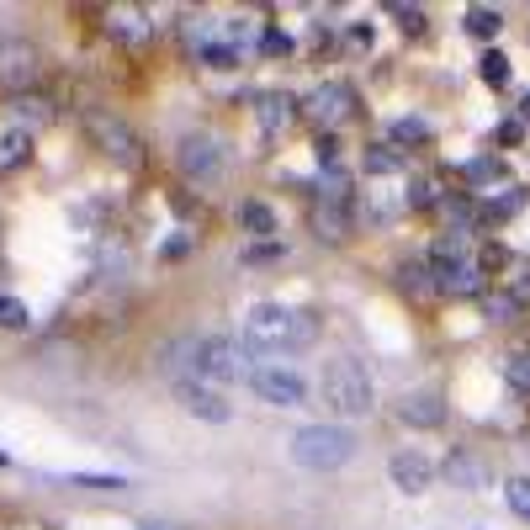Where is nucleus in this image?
<instances>
[{
	"label": "nucleus",
	"instance_id": "nucleus-1",
	"mask_svg": "<svg viewBox=\"0 0 530 530\" xmlns=\"http://www.w3.org/2000/svg\"><path fill=\"white\" fill-rule=\"evenodd\" d=\"M313 340H319L313 313L287 308V303H255L244 319V350L255 356H292V350H308Z\"/></svg>",
	"mask_w": 530,
	"mask_h": 530
},
{
	"label": "nucleus",
	"instance_id": "nucleus-2",
	"mask_svg": "<svg viewBox=\"0 0 530 530\" xmlns=\"http://www.w3.org/2000/svg\"><path fill=\"white\" fill-rule=\"evenodd\" d=\"M319 388H324V403H329L334 414H345V419H366V414L377 409L372 372H366L356 356H329V361H324Z\"/></svg>",
	"mask_w": 530,
	"mask_h": 530
},
{
	"label": "nucleus",
	"instance_id": "nucleus-3",
	"mask_svg": "<svg viewBox=\"0 0 530 530\" xmlns=\"http://www.w3.org/2000/svg\"><path fill=\"white\" fill-rule=\"evenodd\" d=\"M287 457L292 467L303 472H340L350 457H356V435L345 425H303L292 441H287Z\"/></svg>",
	"mask_w": 530,
	"mask_h": 530
},
{
	"label": "nucleus",
	"instance_id": "nucleus-4",
	"mask_svg": "<svg viewBox=\"0 0 530 530\" xmlns=\"http://www.w3.org/2000/svg\"><path fill=\"white\" fill-rule=\"evenodd\" d=\"M430 276H435V287L441 292H457V297H483V265H478V255L467 250V239L462 234H451V239H441L435 250H430Z\"/></svg>",
	"mask_w": 530,
	"mask_h": 530
},
{
	"label": "nucleus",
	"instance_id": "nucleus-5",
	"mask_svg": "<svg viewBox=\"0 0 530 530\" xmlns=\"http://www.w3.org/2000/svg\"><path fill=\"white\" fill-rule=\"evenodd\" d=\"M250 372H255V366H250V350H244L239 340L212 334V340H196L186 377H196V382H207V388H228V382H250Z\"/></svg>",
	"mask_w": 530,
	"mask_h": 530
},
{
	"label": "nucleus",
	"instance_id": "nucleus-6",
	"mask_svg": "<svg viewBox=\"0 0 530 530\" xmlns=\"http://www.w3.org/2000/svg\"><path fill=\"white\" fill-rule=\"evenodd\" d=\"M175 165H181V175H191V181L212 186V181L228 170V154H223V143H218L212 133H186V138H181V149H175Z\"/></svg>",
	"mask_w": 530,
	"mask_h": 530
},
{
	"label": "nucleus",
	"instance_id": "nucleus-7",
	"mask_svg": "<svg viewBox=\"0 0 530 530\" xmlns=\"http://www.w3.org/2000/svg\"><path fill=\"white\" fill-rule=\"evenodd\" d=\"M250 388H255V398L271 403V409H303V403H308V382H303L292 366H255V372H250Z\"/></svg>",
	"mask_w": 530,
	"mask_h": 530
},
{
	"label": "nucleus",
	"instance_id": "nucleus-8",
	"mask_svg": "<svg viewBox=\"0 0 530 530\" xmlns=\"http://www.w3.org/2000/svg\"><path fill=\"white\" fill-rule=\"evenodd\" d=\"M175 403H181L191 419H202V425H228V419H234V403L223 398V388H207V382H196V377H175Z\"/></svg>",
	"mask_w": 530,
	"mask_h": 530
},
{
	"label": "nucleus",
	"instance_id": "nucleus-9",
	"mask_svg": "<svg viewBox=\"0 0 530 530\" xmlns=\"http://www.w3.org/2000/svg\"><path fill=\"white\" fill-rule=\"evenodd\" d=\"M303 111H308L313 127H340V122L356 117V90H350L345 80H329V85H319V90L303 101Z\"/></svg>",
	"mask_w": 530,
	"mask_h": 530
},
{
	"label": "nucleus",
	"instance_id": "nucleus-10",
	"mask_svg": "<svg viewBox=\"0 0 530 530\" xmlns=\"http://www.w3.org/2000/svg\"><path fill=\"white\" fill-rule=\"evenodd\" d=\"M388 478H393L398 494L419 499V494H430V483H435V462H430L425 451H398V457H388Z\"/></svg>",
	"mask_w": 530,
	"mask_h": 530
},
{
	"label": "nucleus",
	"instance_id": "nucleus-11",
	"mask_svg": "<svg viewBox=\"0 0 530 530\" xmlns=\"http://www.w3.org/2000/svg\"><path fill=\"white\" fill-rule=\"evenodd\" d=\"M37 69H42V64H37V48H32V42H16V37L0 42V85H5V90L27 96L32 80H37Z\"/></svg>",
	"mask_w": 530,
	"mask_h": 530
},
{
	"label": "nucleus",
	"instance_id": "nucleus-12",
	"mask_svg": "<svg viewBox=\"0 0 530 530\" xmlns=\"http://www.w3.org/2000/svg\"><path fill=\"white\" fill-rule=\"evenodd\" d=\"M90 133L101 138V149H106L117 165H143V143H138L122 122H111V117H90Z\"/></svg>",
	"mask_w": 530,
	"mask_h": 530
},
{
	"label": "nucleus",
	"instance_id": "nucleus-13",
	"mask_svg": "<svg viewBox=\"0 0 530 530\" xmlns=\"http://www.w3.org/2000/svg\"><path fill=\"white\" fill-rule=\"evenodd\" d=\"M441 478H446L451 488H467V494H472V488H483V483H488V462H483V457H472V451H451V457L441 462Z\"/></svg>",
	"mask_w": 530,
	"mask_h": 530
},
{
	"label": "nucleus",
	"instance_id": "nucleus-14",
	"mask_svg": "<svg viewBox=\"0 0 530 530\" xmlns=\"http://www.w3.org/2000/svg\"><path fill=\"white\" fill-rule=\"evenodd\" d=\"M398 419L414 425V430H435V425L446 419V403H441L435 393H409V398L398 403Z\"/></svg>",
	"mask_w": 530,
	"mask_h": 530
},
{
	"label": "nucleus",
	"instance_id": "nucleus-15",
	"mask_svg": "<svg viewBox=\"0 0 530 530\" xmlns=\"http://www.w3.org/2000/svg\"><path fill=\"white\" fill-rule=\"evenodd\" d=\"M255 117H260V127H265V133H281V127L292 122V96H281V90H271V96H260V106H255Z\"/></svg>",
	"mask_w": 530,
	"mask_h": 530
},
{
	"label": "nucleus",
	"instance_id": "nucleus-16",
	"mask_svg": "<svg viewBox=\"0 0 530 530\" xmlns=\"http://www.w3.org/2000/svg\"><path fill=\"white\" fill-rule=\"evenodd\" d=\"M111 32L122 42H143L149 37V11H111Z\"/></svg>",
	"mask_w": 530,
	"mask_h": 530
},
{
	"label": "nucleus",
	"instance_id": "nucleus-17",
	"mask_svg": "<svg viewBox=\"0 0 530 530\" xmlns=\"http://www.w3.org/2000/svg\"><path fill=\"white\" fill-rule=\"evenodd\" d=\"M239 218H244V228H250L255 239H265V244H271V234H276V212H271L265 202H244V212H239Z\"/></svg>",
	"mask_w": 530,
	"mask_h": 530
},
{
	"label": "nucleus",
	"instance_id": "nucleus-18",
	"mask_svg": "<svg viewBox=\"0 0 530 530\" xmlns=\"http://www.w3.org/2000/svg\"><path fill=\"white\" fill-rule=\"evenodd\" d=\"M398 287L414 292V297H425V292H435V276H430V265L409 260V265H398Z\"/></svg>",
	"mask_w": 530,
	"mask_h": 530
},
{
	"label": "nucleus",
	"instance_id": "nucleus-19",
	"mask_svg": "<svg viewBox=\"0 0 530 530\" xmlns=\"http://www.w3.org/2000/svg\"><path fill=\"white\" fill-rule=\"evenodd\" d=\"M499 27H504V16H499L494 5H472V11H467V32H472V37H494Z\"/></svg>",
	"mask_w": 530,
	"mask_h": 530
},
{
	"label": "nucleus",
	"instance_id": "nucleus-20",
	"mask_svg": "<svg viewBox=\"0 0 530 530\" xmlns=\"http://www.w3.org/2000/svg\"><path fill=\"white\" fill-rule=\"evenodd\" d=\"M504 504H510V515H520L530 526V478H510L504 483Z\"/></svg>",
	"mask_w": 530,
	"mask_h": 530
},
{
	"label": "nucleus",
	"instance_id": "nucleus-21",
	"mask_svg": "<svg viewBox=\"0 0 530 530\" xmlns=\"http://www.w3.org/2000/svg\"><path fill=\"white\" fill-rule=\"evenodd\" d=\"M21 159H27V133H21V127L0 133V170H11V165H21Z\"/></svg>",
	"mask_w": 530,
	"mask_h": 530
},
{
	"label": "nucleus",
	"instance_id": "nucleus-22",
	"mask_svg": "<svg viewBox=\"0 0 530 530\" xmlns=\"http://www.w3.org/2000/svg\"><path fill=\"white\" fill-rule=\"evenodd\" d=\"M11 106H16V117H21V122H48V117H53V106H48L42 96H32V90H27V96H16Z\"/></svg>",
	"mask_w": 530,
	"mask_h": 530
},
{
	"label": "nucleus",
	"instance_id": "nucleus-23",
	"mask_svg": "<svg viewBox=\"0 0 530 530\" xmlns=\"http://www.w3.org/2000/svg\"><path fill=\"white\" fill-rule=\"evenodd\" d=\"M393 143H430V122H419V117H398V122H393Z\"/></svg>",
	"mask_w": 530,
	"mask_h": 530
},
{
	"label": "nucleus",
	"instance_id": "nucleus-24",
	"mask_svg": "<svg viewBox=\"0 0 530 530\" xmlns=\"http://www.w3.org/2000/svg\"><path fill=\"white\" fill-rule=\"evenodd\" d=\"M483 313H488L494 324H510V319L520 313V303H515L510 292H488V297H483Z\"/></svg>",
	"mask_w": 530,
	"mask_h": 530
},
{
	"label": "nucleus",
	"instance_id": "nucleus-25",
	"mask_svg": "<svg viewBox=\"0 0 530 530\" xmlns=\"http://www.w3.org/2000/svg\"><path fill=\"white\" fill-rule=\"evenodd\" d=\"M202 58H207V69H239V48L234 42H207Z\"/></svg>",
	"mask_w": 530,
	"mask_h": 530
},
{
	"label": "nucleus",
	"instance_id": "nucleus-26",
	"mask_svg": "<svg viewBox=\"0 0 530 530\" xmlns=\"http://www.w3.org/2000/svg\"><path fill=\"white\" fill-rule=\"evenodd\" d=\"M478 69H483V80H488V85H504V80H510V58H504L499 48H488V53L478 58Z\"/></svg>",
	"mask_w": 530,
	"mask_h": 530
},
{
	"label": "nucleus",
	"instance_id": "nucleus-27",
	"mask_svg": "<svg viewBox=\"0 0 530 530\" xmlns=\"http://www.w3.org/2000/svg\"><path fill=\"white\" fill-rule=\"evenodd\" d=\"M0 329H27V308L16 297H0Z\"/></svg>",
	"mask_w": 530,
	"mask_h": 530
},
{
	"label": "nucleus",
	"instance_id": "nucleus-28",
	"mask_svg": "<svg viewBox=\"0 0 530 530\" xmlns=\"http://www.w3.org/2000/svg\"><path fill=\"white\" fill-rule=\"evenodd\" d=\"M467 175H472L478 186H488V181H499V175H504V165H499V159H472V165H467Z\"/></svg>",
	"mask_w": 530,
	"mask_h": 530
},
{
	"label": "nucleus",
	"instance_id": "nucleus-29",
	"mask_svg": "<svg viewBox=\"0 0 530 530\" xmlns=\"http://www.w3.org/2000/svg\"><path fill=\"white\" fill-rule=\"evenodd\" d=\"M504 377L520 382V388H530V356H504Z\"/></svg>",
	"mask_w": 530,
	"mask_h": 530
},
{
	"label": "nucleus",
	"instance_id": "nucleus-30",
	"mask_svg": "<svg viewBox=\"0 0 530 530\" xmlns=\"http://www.w3.org/2000/svg\"><path fill=\"white\" fill-rule=\"evenodd\" d=\"M260 48L276 53V58H287V53H292V37H287V32H260Z\"/></svg>",
	"mask_w": 530,
	"mask_h": 530
},
{
	"label": "nucleus",
	"instance_id": "nucleus-31",
	"mask_svg": "<svg viewBox=\"0 0 530 530\" xmlns=\"http://www.w3.org/2000/svg\"><path fill=\"white\" fill-rule=\"evenodd\" d=\"M319 228H324V239H345V218H340L334 207H324V212H319Z\"/></svg>",
	"mask_w": 530,
	"mask_h": 530
},
{
	"label": "nucleus",
	"instance_id": "nucleus-32",
	"mask_svg": "<svg viewBox=\"0 0 530 530\" xmlns=\"http://www.w3.org/2000/svg\"><path fill=\"white\" fill-rule=\"evenodd\" d=\"M388 11H393V16H398V21H403L409 32H419V21H425V16H419L414 5H388Z\"/></svg>",
	"mask_w": 530,
	"mask_h": 530
},
{
	"label": "nucleus",
	"instance_id": "nucleus-33",
	"mask_svg": "<svg viewBox=\"0 0 530 530\" xmlns=\"http://www.w3.org/2000/svg\"><path fill=\"white\" fill-rule=\"evenodd\" d=\"M276 255H281V244H255L244 260H250V265H260V260H276Z\"/></svg>",
	"mask_w": 530,
	"mask_h": 530
},
{
	"label": "nucleus",
	"instance_id": "nucleus-34",
	"mask_svg": "<svg viewBox=\"0 0 530 530\" xmlns=\"http://www.w3.org/2000/svg\"><path fill=\"white\" fill-rule=\"evenodd\" d=\"M510 297H515L520 308L530 303V271H526V276H515V281H510Z\"/></svg>",
	"mask_w": 530,
	"mask_h": 530
},
{
	"label": "nucleus",
	"instance_id": "nucleus-35",
	"mask_svg": "<svg viewBox=\"0 0 530 530\" xmlns=\"http://www.w3.org/2000/svg\"><path fill=\"white\" fill-rule=\"evenodd\" d=\"M393 165H398V159H393V154H382V149H377V154H366V170H377V175H382V170H393Z\"/></svg>",
	"mask_w": 530,
	"mask_h": 530
},
{
	"label": "nucleus",
	"instance_id": "nucleus-36",
	"mask_svg": "<svg viewBox=\"0 0 530 530\" xmlns=\"http://www.w3.org/2000/svg\"><path fill=\"white\" fill-rule=\"evenodd\" d=\"M526 111H530V96H526Z\"/></svg>",
	"mask_w": 530,
	"mask_h": 530
}]
</instances>
